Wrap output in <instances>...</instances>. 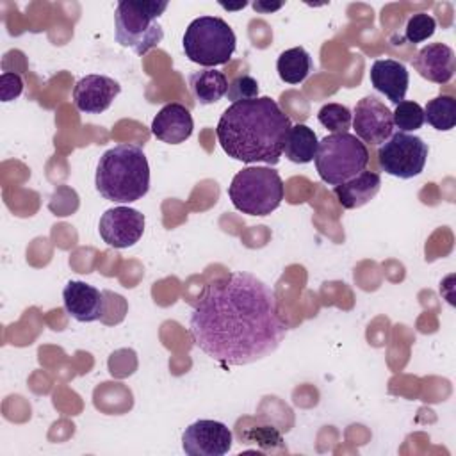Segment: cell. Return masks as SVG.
Masks as SVG:
<instances>
[{
	"instance_id": "obj_1",
	"label": "cell",
	"mask_w": 456,
	"mask_h": 456,
	"mask_svg": "<svg viewBox=\"0 0 456 456\" xmlns=\"http://www.w3.org/2000/svg\"><path fill=\"white\" fill-rule=\"evenodd\" d=\"M287 331L274 290L242 271L208 283L189 319L194 346L224 365L262 360L278 349Z\"/></svg>"
},
{
	"instance_id": "obj_2",
	"label": "cell",
	"mask_w": 456,
	"mask_h": 456,
	"mask_svg": "<svg viewBox=\"0 0 456 456\" xmlns=\"http://www.w3.org/2000/svg\"><path fill=\"white\" fill-rule=\"evenodd\" d=\"M292 123L280 105L269 98L232 103L219 118L216 135L224 153L244 164L276 166Z\"/></svg>"
},
{
	"instance_id": "obj_3",
	"label": "cell",
	"mask_w": 456,
	"mask_h": 456,
	"mask_svg": "<svg viewBox=\"0 0 456 456\" xmlns=\"http://www.w3.org/2000/svg\"><path fill=\"white\" fill-rule=\"evenodd\" d=\"M96 191L109 201L132 203L150 189V166L135 144H118L107 150L96 166Z\"/></svg>"
},
{
	"instance_id": "obj_4",
	"label": "cell",
	"mask_w": 456,
	"mask_h": 456,
	"mask_svg": "<svg viewBox=\"0 0 456 456\" xmlns=\"http://www.w3.org/2000/svg\"><path fill=\"white\" fill-rule=\"evenodd\" d=\"M166 9L167 2L121 0L114 14L116 41L121 46L132 48L137 55H144L164 37L159 18Z\"/></svg>"
},
{
	"instance_id": "obj_5",
	"label": "cell",
	"mask_w": 456,
	"mask_h": 456,
	"mask_svg": "<svg viewBox=\"0 0 456 456\" xmlns=\"http://www.w3.org/2000/svg\"><path fill=\"white\" fill-rule=\"evenodd\" d=\"M283 194L278 171L264 166L240 169L228 187L233 207L248 216H269L280 207Z\"/></svg>"
},
{
	"instance_id": "obj_6",
	"label": "cell",
	"mask_w": 456,
	"mask_h": 456,
	"mask_svg": "<svg viewBox=\"0 0 456 456\" xmlns=\"http://www.w3.org/2000/svg\"><path fill=\"white\" fill-rule=\"evenodd\" d=\"M235 34L232 27L217 16H200L185 28L182 46L185 57L205 68L226 64L235 52Z\"/></svg>"
},
{
	"instance_id": "obj_7",
	"label": "cell",
	"mask_w": 456,
	"mask_h": 456,
	"mask_svg": "<svg viewBox=\"0 0 456 456\" xmlns=\"http://www.w3.org/2000/svg\"><path fill=\"white\" fill-rule=\"evenodd\" d=\"M314 160L322 182L340 185L365 169L369 150L353 134H331L319 141Z\"/></svg>"
},
{
	"instance_id": "obj_8",
	"label": "cell",
	"mask_w": 456,
	"mask_h": 456,
	"mask_svg": "<svg viewBox=\"0 0 456 456\" xmlns=\"http://www.w3.org/2000/svg\"><path fill=\"white\" fill-rule=\"evenodd\" d=\"M428 151V144L419 135L395 132L379 146L378 164L385 173L408 180L422 173Z\"/></svg>"
},
{
	"instance_id": "obj_9",
	"label": "cell",
	"mask_w": 456,
	"mask_h": 456,
	"mask_svg": "<svg viewBox=\"0 0 456 456\" xmlns=\"http://www.w3.org/2000/svg\"><path fill=\"white\" fill-rule=\"evenodd\" d=\"M356 137L367 144H383L394 134L392 110L376 96H363L353 112Z\"/></svg>"
},
{
	"instance_id": "obj_10",
	"label": "cell",
	"mask_w": 456,
	"mask_h": 456,
	"mask_svg": "<svg viewBox=\"0 0 456 456\" xmlns=\"http://www.w3.org/2000/svg\"><path fill=\"white\" fill-rule=\"evenodd\" d=\"M232 442L233 436L226 424L207 419L196 420L182 435V447L189 456H223Z\"/></svg>"
},
{
	"instance_id": "obj_11",
	"label": "cell",
	"mask_w": 456,
	"mask_h": 456,
	"mask_svg": "<svg viewBox=\"0 0 456 456\" xmlns=\"http://www.w3.org/2000/svg\"><path fill=\"white\" fill-rule=\"evenodd\" d=\"M98 232L109 246L118 249L130 248L142 237L144 216L130 207L109 208L100 217Z\"/></svg>"
},
{
	"instance_id": "obj_12",
	"label": "cell",
	"mask_w": 456,
	"mask_h": 456,
	"mask_svg": "<svg viewBox=\"0 0 456 456\" xmlns=\"http://www.w3.org/2000/svg\"><path fill=\"white\" fill-rule=\"evenodd\" d=\"M121 86L105 75H86L73 87V103L86 114H100L110 107Z\"/></svg>"
},
{
	"instance_id": "obj_13",
	"label": "cell",
	"mask_w": 456,
	"mask_h": 456,
	"mask_svg": "<svg viewBox=\"0 0 456 456\" xmlns=\"http://www.w3.org/2000/svg\"><path fill=\"white\" fill-rule=\"evenodd\" d=\"M66 312L78 322H93L105 314V292L78 280H71L62 289Z\"/></svg>"
},
{
	"instance_id": "obj_14",
	"label": "cell",
	"mask_w": 456,
	"mask_h": 456,
	"mask_svg": "<svg viewBox=\"0 0 456 456\" xmlns=\"http://www.w3.org/2000/svg\"><path fill=\"white\" fill-rule=\"evenodd\" d=\"M417 73L435 84H447L456 71V57L451 46L444 43H429L413 57Z\"/></svg>"
},
{
	"instance_id": "obj_15",
	"label": "cell",
	"mask_w": 456,
	"mask_h": 456,
	"mask_svg": "<svg viewBox=\"0 0 456 456\" xmlns=\"http://www.w3.org/2000/svg\"><path fill=\"white\" fill-rule=\"evenodd\" d=\"M192 128V116L182 103L164 105L151 121V134L167 144L185 142L191 137Z\"/></svg>"
},
{
	"instance_id": "obj_16",
	"label": "cell",
	"mask_w": 456,
	"mask_h": 456,
	"mask_svg": "<svg viewBox=\"0 0 456 456\" xmlns=\"http://www.w3.org/2000/svg\"><path fill=\"white\" fill-rule=\"evenodd\" d=\"M369 78L372 87L385 94L392 103L397 105L404 100L410 84V75L403 62L394 59H378L370 66Z\"/></svg>"
},
{
	"instance_id": "obj_17",
	"label": "cell",
	"mask_w": 456,
	"mask_h": 456,
	"mask_svg": "<svg viewBox=\"0 0 456 456\" xmlns=\"http://www.w3.org/2000/svg\"><path fill=\"white\" fill-rule=\"evenodd\" d=\"M379 187H381V176L374 171L363 169L351 180H347L340 185H335L333 192H335L338 203L344 208L351 210V208H358V207H363L365 203H369L379 192Z\"/></svg>"
},
{
	"instance_id": "obj_18",
	"label": "cell",
	"mask_w": 456,
	"mask_h": 456,
	"mask_svg": "<svg viewBox=\"0 0 456 456\" xmlns=\"http://www.w3.org/2000/svg\"><path fill=\"white\" fill-rule=\"evenodd\" d=\"M189 89L200 105H210L226 94L228 80L223 71L205 68L189 77Z\"/></svg>"
},
{
	"instance_id": "obj_19",
	"label": "cell",
	"mask_w": 456,
	"mask_h": 456,
	"mask_svg": "<svg viewBox=\"0 0 456 456\" xmlns=\"http://www.w3.org/2000/svg\"><path fill=\"white\" fill-rule=\"evenodd\" d=\"M317 146H319V141L315 132L310 126L297 123L290 126L283 151L290 162L308 164L315 159Z\"/></svg>"
},
{
	"instance_id": "obj_20",
	"label": "cell",
	"mask_w": 456,
	"mask_h": 456,
	"mask_svg": "<svg viewBox=\"0 0 456 456\" xmlns=\"http://www.w3.org/2000/svg\"><path fill=\"white\" fill-rule=\"evenodd\" d=\"M278 75L287 84L303 82L312 71V57L303 46H294L280 53L276 61Z\"/></svg>"
},
{
	"instance_id": "obj_21",
	"label": "cell",
	"mask_w": 456,
	"mask_h": 456,
	"mask_svg": "<svg viewBox=\"0 0 456 456\" xmlns=\"http://www.w3.org/2000/svg\"><path fill=\"white\" fill-rule=\"evenodd\" d=\"M424 121L436 130H451L456 125V100L449 94L429 100L424 107Z\"/></svg>"
},
{
	"instance_id": "obj_22",
	"label": "cell",
	"mask_w": 456,
	"mask_h": 456,
	"mask_svg": "<svg viewBox=\"0 0 456 456\" xmlns=\"http://www.w3.org/2000/svg\"><path fill=\"white\" fill-rule=\"evenodd\" d=\"M319 123L333 134H344L349 130L353 123V114L346 105L340 103H326L321 107L317 114Z\"/></svg>"
},
{
	"instance_id": "obj_23",
	"label": "cell",
	"mask_w": 456,
	"mask_h": 456,
	"mask_svg": "<svg viewBox=\"0 0 456 456\" xmlns=\"http://www.w3.org/2000/svg\"><path fill=\"white\" fill-rule=\"evenodd\" d=\"M394 126H397V132H411L424 125V109L411 100H403L395 105V110L392 112Z\"/></svg>"
},
{
	"instance_id": "obj_24",
	"label": "cell",
	"mask_w": 456,
	"mask_h": 456,
	"mask_svg": "<svg viewBox=\"0 0 456 456\" xmlns=\"http://www.w3.org/2000/svg\"><path fill=\"white\" fill-rule=\"evenodd\" d=\"M435 28H436V21L431 14L417 12L408 20L406 28H404V37H406V41L417 45V43H422L428 37H431L435 34Z\"/></svg>"
},
{
	"instance_id": "obj_25",
	"label": "cell",
	"mask_w": 456,
	"mask_h": 456,
	"mask_svg": "<svg viewBox=\"0 0 456 456\" xmlns=\"http://www.w3.org/2000/svg\"><path fill=\"white\" fill-rule=\"evenodd\" d=\"M226 94H228V100H232L233 103L258 98V82L249 75H239L228 84Z\"/></svg>"
},
{
	"instance_id": "obj_26",
	"label": "cell",
	"mask_w": 456,
	"mask_h": 456,
	"mask_svg": "<svg viewBox=\"0 0 456 456\" xmlns=\"http://www.w3.org/2000/svg\"><path fill=\"white\" fill-rule=\"evenodd\" d=\"M23 91V80L18 73L4 71L0 75V98L2 102H11L18 98Z\"/></svg>"
},
{
	"instance_id": "obj_27",
	"label": "cell",
	"mask_w": 456,
	"mask_h": 456,
	"mask_svg": "<svg viewBox=\"0 0 456 456\" xmlns=\"http://www.w3.org/2000/svg\"><path fill=\"white\" fill-rule=\"evenodd\" d=\"M281 5H283V2H276V4H271V2H255V4H253V9L265 14V12L278 11Z\"/></svg>"
},
{
	"instance_id": "obj_28",
	"label": "cell",
	"mask_w": 456,
	"mask_h": 456,
	"mask_svg": "<svg viewBox=\"0 0 456 456\" xmlns=\"http://www.w3.org/2000/svg\"><path fill=\"white\" fill-rule=\"evenodd\" d=\"M219 5H221V7H224V9H228V11H237V9L246 7V5H248V2H239V4H224V2H219Z\"/></svg>"
}]
</instances>
